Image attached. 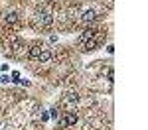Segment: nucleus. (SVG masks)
Instances as JSON below:
<instances>
[{
	"label": "nucleus",
	"mask_w": 148,
	"mask_h": 130,
	"mask_svg": "<svg viewBox=\"0 0 148 130\" xmlns=\"http://www.w3.org/2000/svg\"><path fill=\"white\" fill-rule=\"evenodd\" d=\"M75 122H77V112H75V110L65 112V114L61 116V120H59V124H61V126H73Z\"/></svg>",
	"instance_id": "obj_1"
},
{
	"label": "nucleus",
	"mask_w": 148,
	"mask_h": 130,
	"mask_svg": "<svg viewBox=\"0 0 148 130\" xmlns=\"http://www.w3.org/2000/svg\"><path fill=\"white\" fill-rule=\"evenodd\" d=\"M95 16H97V14H95V10H85L83 14H81V20H83L85 24H89V22H93V20H95Z\"/></svg>",
	"instance_id": "obj_2"
},
{
	"label": "nucleus",
	"mask_w": 148,
	"mask_h": 130,
	"mask_svg": "<svg viewBox=\"0 0 148 130\" xmlns=\"http://www.w3.org/2000/svg\"><path fill=\"white\" fill-rule=\"evenodd\" d=\"M83 46H85V49H87V51H93V49H95V47L99 46V39H97V37H95V35H93L91 39H87V42H85V44H83Z\"/></svg>",
	"instance_id": "obj_3"
},
{
	"label": "nucleus",
	"mask_w": 148,
	"mask_h": 130,
	"mask_svg": "<svg viewBox=\"0 0 148 130\" xmlns=\"http://www.w3.org/2000/svg\"><path fill=\"white\" fill-rule=\"evenodd\" d=\"M38 18H40V24H42V26H51V24H53V18H51L49 14H40Z\"/></svg>",
	"instance_id": "obj_4"
},
{
	"label": "nucleus",
	"mask_w": 148,
	"mask_h": 130,
	"mask_svg": "<svg viewBox=\"0 0 148 130\" xmlns=\"http://www.w3.org/2000/svg\"><path fill=\"white\" fill-rule=\"evenodd\" d=\"M40 53H42V47H40V46H32V47H30V51H28L30 59H38V57H40Z\"/></svg>",
	"instance_id": "obj_5"
},
{
	"label": "nucleus",
	"mask_w": 148,
	"mask_h": 130,
	"mask_svg": "<svg viewBox=\"0 0 148 130\" xmlns=\"http://www.w3.org/2000/svg\"><path fill=\"white\" fill-rule=\"evenodd\" d=\"M40 61H42V63H46V61H49V59H51V51H49V49H44V47H42V53H40Z\"/></svg>",
	"instance_id": "obj_6"
},
{
	"label": "nucleus",
	"mask_w": 148,
	"mask_h": 130,
	"mask_svg": "<svg viewBox=\"0 0 148 130\" xmlns=\"http://www.w3.org/2000/svg\"><path fill=\"white\" fill-rule=\"evenodd\" d=\"M65 103H69V105H71V103H73V105L79 103V95L77 93H67L65 95Z\"/></svg>",
	"instance_id": "obj_7"
},
{
	"label": "nucleus",
	"mask_w": 148,
	"mask_h": 130,
	"mask_svg": "<svg viewBox=\"0 0 148 130\" xmlns=\"http://www.w3.org/2000/svg\"><path fill=\"white\" fill-rule=\"evenodd\" d=\"M93 35H95V32H93V30H85V32H83V34H81L79 42H81V44H85V42H87V39H91Z\"/></svg>",
	"instance_id": "obj_8"
},
{
	"label": "nucleus",
	"mask_w": 148,
	"mask_h": 130,
	"mask_svg": "<svg viewBox=\"0 0 148 130\" xmlns=\"http://www.w3.org/2000/svg\"><path fill=\"white\" fill-rule=\"evenodd\" d=\"M6 22L8 24H16L18 22V14H16V12H8V14H6Z\"/></svg>",
	"instance_id": "obj_9"
},
{
	"label": "nucleus",
	"mask_w": 148,
	"mask_h": 130,
	"mask_svg": "<svg viewBox=\"0 0 148 130\" xmlns=\"http://www.w3.org/2000/svg\"><path fill=\"white\" fill-rule=\"evenodd\" d=\"M12 79H14V81H18V79H20V73H18V71H14V73H12Z\"/></svg>",
	"instance_id": "obj_10"
},
{
	"label": "nucleus",
	"mask_w": 148,
	"mask_h": 130,
	"mask_svg": "<svg viewBox=\"0 0 148 130\" xmlns=\"http://www.w3.org/2000/svg\"><path fill=\"white\" fill-rule=\"evenodd\" d=\"M47 118H49V114L47 112H42V122H47Z\"/></svg>",
	"instance_id": "obj_11"
},
{
	"label": "nucleus",
	"mask_w": 148,
	"mask_h": 130,
	"mask_svg": "<svg viewBox=\"0 0 148 130\" xmlns=\"http://www.w3.org/2000/svg\"><path fill=\"white\" fill-rule=\"evenodd\" d=\"M107 77H109V81H113V77H114V73H113V69H109V75H107Z\"/></svg>",
	"instance_id": "obj_12"
},
{
	"label": "nucleus",
	"mask_w": 148,
	"mask_h": 130,
	"mask_svg": "<svg viewBox=\"0 0 148 130\" xmlns=\"http://www.w3.org/2000/svg\"><path fill=\"white\" fill-rule=\"evenodd\" d=\"M49 114H51L53 118H57V116H59V112H57V110H49Z\"/></svg>",
	"instance_id": "obj_13"
}]
</instances>
